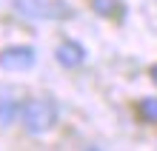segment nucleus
<instances>
[{"mask_svg":"<svg viewBox=\"0 0 157 151\" xmlns=\"http://www.w3.org/2000/svg\"><path fill=\"white\" fill-rule=\"evenodd\" d=\"M20 123L29 134H46L57 123V106L52 100H43V97L29 100L26 106H20Z\"/></svg>","mask_w":157,"mask_h":151,"instance_id":"f257e3e1","label":"nucleus"},{"mask_svg":"<svg viewBox=\"0 0 157 151\" xmlns=\"http://www.w3.org/2000/svg\"><path fill=\"white\" fill-rule=\"evenodd\" d=\"M37 63V51L32 46H6L0 51V69L6 71H29Z\"/></svg>","mask_w":157,"mask_h":151,"instance_id":"f03ea898","label":"nucleus"},{"mask_svg":"<svg viewBox=\"0 0 157 151\" xmlns=\"http://www.w3.org/2000/svg\"><path fill=\"white\" fill-rule=\"evenodd\" d=\"M17 12L29 14V17H40V20H57V17H66L69 9L63 3H49V0H14Z\"/></svg>","mask_w":157,"mask_h":151,"instance_id":"7ed1b4c3","label":"nucleus"},{"mask_svg":"<svg viewBox=\"0 0 157 151\" xmlns=\"http://www.w3.org/2000/svg\"><path fill=\"white\" fill-rule=\"evenodd\" d=\"M54 57H57L60 66H66V69H75V66H80L83 60H86V49H83L80 43H75V40H66V43H60V46H57Z\"/></svg>","mask_w":157,"mask_h":151,"instance_id":"20e7f679","label":"nucleus"},{"mask_svg":"<svg viewBox=\"0 0 157 151\" xmlns=\"http://www.w3.org/2000/svg\"><path fill=\"white\" fill-rule=\"evenodd\" d=\"M17 114H20V106L14 100H0V126H9Z\"/></svg>","mask_w":157,"mask_h":151,"instance_id":"39448f33","label":"nucleus"},{"mask_svg":"<svg viewBox=\"0 0 157 151\" xmlns=\"http://www.w3.org/2000/svg\"><path fill=\"white\" fill-rule=\"evenodd\" d=\"M140 117L149 120V123H157V97H146V100H140Z\"/></svg>","mask_w":157,"mask_h":151,"instance_id":"423d86ee","label":"nucleus"},{"mask_svg":"<svg viewBox=\"0 0 157 151\" xmlns=\"http://www.w3.org/2000/svg\"><path fill=\"white\" fill-rule=\"evenodd\" d=\"M151 80L157 83V66H154V69H151Z\"/></svg>","mask_w":157,"mask_h":151,"instance_id":"0eeeda50","label":"nucleus"}]
</instances>
